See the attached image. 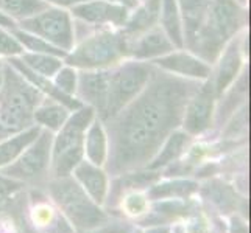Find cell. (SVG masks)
<instances>
[{"label": "cell", "mask_w": 251, "mask_h": 233, "mask_svg": "<svg viewBox=\"0 0 251 233\" xmlns=\"http://www.w3.org/2000/svg\"><path fill=\"white\" fill-rule=\"evenodd\" d=\"M200 84L153 65L141 93L101 122L108 135L106 172L120 176L147 168L167 137L181 127L184 109Z\"/></svg>", "instance_id": "obj_1"}, {"label": "cell", "mask_w": 251, "mask_h": 233, "mask_svg": "<svg viewBox=\"0 0 251 233\" xmlns=\"http://www.w3.org/2000/svg\"><path fill=\"white\" fill-rule=\"evenodd\" d=\"M247 23V13L237 0H214L204 23L186 50L207 64H214L228 42Z\"/></svg>", "instance_id": "obj_2"}, {"label": "cell", "mask_w": 251, "mask_h": 233, "mask_svg": "<svg viewBox=\"0 0 251 233\" xmlns=\"http://www.w3.org/2000/svg\"><path fill=\"white\" fill-rule=\"evenodd\" d=\"M3 83L0 87V125L10 132H19L34 125L33 114L46 98L34 85L11 67L2 64Z\"/></svg>", "instance_id": "obj_3"}, {"label": "cell", "mask_w": 251, "mask_h": 233, "mask_svg": "<svg viewBox=\"0 0 251 233\" xmlns=\"http://www.w3.org/2000/svg\"><path fill=\"white\" fill-rule=\"evenodd\" d=\"M46 185L47 193L76 232L91 233L109 222L108 214L84 193L72 176L51 177Z\"/></svg>", "instance_id": "obj_4"}, {"label": "cell", "mask_w": 251, "mask_h": 233, "mask_svg": "<svg viewBox=\"0 0 251 233\" xmlns=\"http://www.w3.org/2000/svg\"><path fill=\"white\" fill-rule=\"evenodd\" d=\"M97 117L91 106H81L69 115L63 127L53 135L51 143V176L67 177L84 159V134L92 120Z\"/></svg>", "instance_id": "obj_5"}, {"label": "cell", "mask_w": 251, "mask_h": 233, "mask_svg": "<svg viewBox=\"0 0 251 233\" xmlns=\"http://www.w3.org/2000/svg\"><path fill=\"white\" fill-rule=\"evenodd\" d=\"M126 58V38L122 33L100 30L84 36L64 56L66 64L76 70L111 68Z\"/></svg>", "instance_id": "obj_6"}, {"label": "cell", "mask_w": 251, "mask_h": 233, "mask_svg": "<svg viewBox=\"0 0 251 233\" xmlns=\"http://www.w3.org/2000/svg\"><path fill=\"white\" fill-rule=\"evenodd\" d=\"M153 65L145 61H125L109 68L108 100L105 114L100 118L106 122L122 110L129 101L134 100L149 83Z\"/></svg>", "instance_id": "obj_7"}, {"label": "cell", "mask_w": 251, "mask_h": 233, "mask_svg": "<svg viewBox=\"0 0 251 233\" xmlns=\"http://www.w3.org/2000/svg\"><path fill=\"white\" fill-rule=\"evenodd\" d=\"M51 143L53 132L41 129L39 135L34 139L22 154L13 163L0 168V174L19 180L24 185H44L49 180L51 169Z\"/></svg>", "instance_id": "obj_8"}, {"label": "cell", "mask_w": 251, "mask_h": 233, "mask_svg": "<svg viewBox=\"0 0 251 233\" xmlns=\"http://www.w3.org/2000/svg\"><path fill=\"white\" fill-rule=\"evenodd\" d=\"M19 25L21 30L36 34L66 53L75 45V25L66 8L49 6L44 11L19 21Z\"/></svg>", "instance_id": "obj_9"}, {"label": "cell", "mask_w": 251, "mask_h": 233, "mask_svg": "<svg viewBox=\"0 0 251 233\" xmlns=\"http://www.w3.org/2000/svg\"><path fill=\"white\" fill-rule=\"evenodd\" d=\"M217 93H215L211 76L206 81H201L198 89L190 97L187 106L184 109L181 127L189 135L203 134L214 123L215 115V103H217Z\"/></svg>", "instance_id": "obj_10"}, {"label": "cell", "mask_w": 251, "mask_h": 233, "mask_svg": "<svg viewBox=\"0 0 251 233\" xmlns=\"http://www.w3.org/2000/svg\"><path fill=\"white\" fill-rule=\"evenodd\" d=\"M71 16L89 27H124L129 11L112 0H88L71 8Z\"/></svg>", "instance_id": "obj_11"}, {"label": "cell", "mask_w": 251, "mask_h": 233, "mask_svg": "<svg viewBox=\"0 0 251 233\" xmlns=\"http://www.w3.org/2000/svg\"><path fill=\"white\" fill-rule=\"evenodd\" d=\"M150 64L161 68L164 72L173 73L181 78H187V80L200 81V83L206 81L212 73L211 64L204 63L203 59H200L184 48L173 50L158 59H153V61H150Z\"/></svg>", "instance_id": "obj_12"}, {"label": "cell", "mask_w": 251, "mask_h": 233, "mask_svg": "<svg viewBox=\"0 0 251 233\" xmlns=\"http://www.w3.org/2000/svg\"><path fill=\"white\" fill-rule=\"evenodd\" d=\"M108 80H109V68L78 72V84H76L75 97L83 105L91 106L99 118L103 117L106 109Z\"/></svg>", "instance_id": "obj_13"}, {"label": "cell", "mask_w": 251, "mask_h": 233, "mask_svg": "<svg viewBox=\"0 0 251 233\" xmlns=\"http://www.w3.org/2000/svg\"><path fill=\"white\" fill-rule=\"evenodd\" d=\"M242 61H244L242 59V39L237 34L225 45L217 61H215L217 63L215 70L211 73V80L217 97L223 95L229 85L234 84L237 76L240 75V68L242 64H244Z\"/></svg>", "instance_id": "obj_14"}, {"label": "cell", "mask_w": 251, "mask_h": 233, "mask_svg": "<svg viewBox=\"0 0 251 233\" xmlns=\"http://www.w3.org/2000/svg\"><path fill=\"white\" fill-rule=\"evenodd\" d=\"M173 50H176L175 45L172 44L159 25L139 34V36L126 39V58L136 59V61L150 63Z\"/></svg>", "instance_id": "obj_15"}, {"label": "cell", "mask_w": 251, "mask_h": 233, "mask_svg": "<svg viewBox=\"0 0 251 233\" xmlns=\"http://www.w3.org/2000/svg\"><path fill=\"white\" fill-rule=\"evenodd\" d=\"M71 176L78 182V185L84 190V193L97 205H103L106 202L109 193V180L108 172L101 167H97L83 159L75 167Z\"/></svg>", "instance_id": "obj_16"}, {"label": "cell", "mask_w": 251, "mask_h": 233, "mask_svg": "<svg viewBox=\"0 0 251 233\" xmlns=\"http://www.w3.org/2000/svg\"><path fill=\"white\" fill-rule=\"evenodd\" d=\"M176 3L179 8L181 21H183L184 48H187L204 23L214 0H176Z\"/></svg>", "instance_id": "obj_17"}, {"label": "cell", "mask_w": 251, "mask_h": 233, "mask_svg": "<svg viewBox=\"0 0 251 233\" xmlns=\"http://www.w3.org/2000/svg\"><path fill=\"white\" fill-rule=\"evenodd\" d=\"M159 11L161 0H144V3H139L133 10V13L128 14V19L122 27V34L126 39H131L158 27Z\"/></svg>", "instance_id": "obj_18"}, {"label": "cell", "mask_w": 251, "mask_h": 233, "mask_svg": "<svg viewBox=\"0 0 251 233\" xmlns=\"http://www.w3.org/2000/svg\"><path fill=\"white\" fill-rule=\"evenodd\" d=\"M84 159L97 167H105L108 159V135L101 120L95 117L84 134Z\"/></svg>", "instance_id": "obj_19"}, {"label": "cell", "mask_w": 251, "mask_h": 233, "mask_svg": "<svg viewBox=\"0 0 251 233\" xmlns=\"http://www.w3.org/2000/svg\"><path fill=\"white\" fill-rule=\"evenodd\" d=\"M190 140H192V135L184 132L183 129L173 131L166 139V142L161 145L159 151L151 159V162L147 165V169L156 171V169H161L164 167L170 165V163H173L187 149V146L190 145Z\"/></svg>", "instance_id": "obj_20"}, {"label": "cell", "mask_w": 251, "mask_h": 233, "mask_svg": "<svg viewBox=\"0 0 251 233\" xmlns=\"http://www.w3.org/2000/svg\"><path fill=\"white\" fill-rule=\"evenodd\" d=\"M69 115H71V110L64 105L46 97L34 109L33 122L34 125H38L42 129H47L50 132H58L67 122Z\"/></svg>", "instance_id": "obj_21"}, {"label": "cell", "mask_w": 251, "mask_h": 233, "mask_svg": "<svg viewBox=\"0 0 251 233\" xmlns=\"http://www.w3.org/2000/svg\"><path fill=\"white\" fill-rule=\"evenodd\" d=\"M41 129L42 127H39L38 125H33L27 129H24V131L5 137L0 142V168L10 165V163H13L19 157L22 151L39 135Z\"/></svg>", "instance_id": "obj_22"}, {"label": "cell", "mask_w": 251, "mask_h": 233, "mask_svg": "<svg viewBox=\"0 0 251 233\" xmlns=\"http://www.w3.org/2000/svg\"><path fill=\"white\" fill-rule=\"evenodd\" d=\"M159 27L175 48H184L183 41V21H181L179 8L176 0H161Z\"/></svg>", "instance_id": "obj_23"}, {"label": "cell", "mask_w": 251, "mask_h": 233, "mask_svg": "<svg viewBox=\"0 0 251 233\" xmlns=\"http://www.w3.org/2000/svg\"><path fill=\"white\" fill-rule=\"evenodd\" d=\"M159 179V174L156 171L149 169V172H141V169L137 171H129L124 172V174L116 176L114 187H111V196L114 197L112 204H114L116 197H120V194L128 191V190H139L145 187H151L156 180Z\"/></svg>", "instance_id": "obj_24"}, {"label": "cell", "mask_w": 251, "mask_h": 233, "mask_svg": "<svg viewBox=\"0 0 251 233\" xmlns=\"http://www.w3.org/2000/svg\"><path fill=\"white\" fill-rule=\"evenodd\" d=\"M198 190V184L192 180H169L151 185V188L147 193V197L151 201H161V199H183L189 197Z\"/></svg>", "instance_id": "obj_25"}, {"label": "cell", "mask_w": 251, "mask_h": 233, "mask_svg": "<svg viewBox=\"0 0 251 233\" xmlns=\"http://www.w3.org/2000/svg\"><path fill=\"white\" fill-rule=\"evenodd\" d=\"M21 61L27 65L31 72L38 73L46 78H53L55 73L64 65L63 58L55 55H46V53H31V51H24L19 56Z\"/></svg>", "instance_id": "obj_26"}, {"label": "cell", "mask_w": 251, "mask_h": 233, "mask_svg": "<svg viewBox=\"0 0 251 233\" xmlns=\"http://www.w3.org/2000/svg\"><path fill=\"white\" fill-rule=\"evenodd\" d=\"M50 5L44 0H0V13H3L10 19L24 21L41 11H44Z\"/></svg>", "instance_id": "obj_27"}, {"label": "cell", "mask_w": 251, "mask_h": 233, "mask_svg": "<svg viewBox=\"0 0 251 233\" xmlns=\"http://www.w3.org/2000/svg\"><path fill=\"white\" fill-rule=\"evenodd\" d=\"M13 34L17 38V41L21 42L25 51H31V53H46V55H55L59 58H64L67 53L63 50L56 48L55 45L49 44L47 41L42 38L36 36V34H31L28 31L24 30H16L13 28Z\"/></svg>", "instance_id": "obj_28"}, {"label": "cell", "mask_w": 251, "mask_h": 233, "mask_svg": "<svg viewBox=\"0 0 251 233\" xmlns=\"http://www.w3.org/2000/svg\"><path fill=\"white\" fill-rule=\"evenodd\" d=\"M203 194L225 212L231 210L236 204L234 193L231 191V188L228 185H225L220 180H212V182L207 184L203 188Z\"/></svg>", "instance_id": "obj_29"}, {"label": "cell", "mask_w": 251, "mask_h": 233, "mask_svg": "<svg viewBox=\"0 0 251 233\" xmlns=\"http://www.w3.org/2000/svg\"><path fill=\"white\" fill-rule=\"evenodd\" d=\"M55 87L69 97H75L76 93V84H78V70L71 65H63L51 78Z\"/></svg>", "instance_id": "obj_30"}, {"label": "cell", "mask_w": 251, "mask_h": 233, "mask_svg": "<svg viewBox=\"0 0 251 233\" xmlns=\"http://www.w3.org/2000/svg\"><path fill=\"white\" fill-rule=\"evenodd\" d=\"M24 47L13 33H8L0 27V56L14 58L24 53Z\"/></svg>", "instance_id": "obj_31"}, {"label": "cell", "mask_w": 251, "mask_h": 233, "mask_svg": "<svg viewBox=\"0 0 251 233\" xmlns=\"http://www.w3.org/2000/svg\"><path fill=\"white\" fill-rule=\"evenodd\" d=\"M22 187H25L19 180H14L11 177H6L0 174V201H5L8 197H11L17 191H21Z\"/></svg>", "instance_id": "obj_32"}, {"label": "cell", "mask_w": 251, "mask_h": 233, "mask_svg": "<svg viewBox=\"0 0 251 233\" xmlns=\"http://www.w3.org/2000/svg\"><path fill=\"white\" fill-rule=\"evenodd\" d=\"M229 233H248L245 221H242L239 216H232L229 224Z\"/></svg>", "instance_id": "obj_33"}, {"label": "cell", "mask_w": 251, "mask_h": 233, "mask_svg": "<svg viewBox=\"0 0 251 233\" xmlns=\"http://www.w3.org/2000/svg\"><path fill=\"white\" fill-rule=\"evenodd\" d=\"M46 3H49L50 6H58V8H72L78 3L88 2V0H44Z\"/></svg>", "instance_id": "obj_34"}, {"label": "cell", "mask_w": 251, "mask_h": 233, "mask_svg": "<svg viewBox=\"0 0 251 233\" xmlns=\"http://www.w3.org/2000/svg\"><path fill=\"white\" fill-rule=\"evenodd\" d=\"M114 2L119 3V5H122L124 8H126L128 11L134 10V8L139 5V0H114Z\"/></svg>", "instance_id": "obj_35"}, {"label": "cell", "mask_w": 251, "mask_h": 233, "mask_svg": "<svg viewBox=\"0 0 251 233\" xmlns=\"http://www.w3.org/2000/svg\"><path fill=\"white\" fill-rule=\"evenodd\" d=\"M0 27H5V28H14L16 25H14V21L10 19L8 16H5L3 13H0Z\"/></svg>", "instance_id": "obj_36"}, {"label": "cell", "mask_w": 251, "mask_h": 233, "mask_svg": "<svg viewBox=\"0 0 251 233\" xmlns=\"http://www.w3.org/2000/svg\"><path fill=\"white\" fill-rule=\"evenodd\" d=\"M172 230H170V227L169 226H154V227H150L149 230H145V232H142V233H170Z\"/></svg>", "instance_id": "obj_37"}, {"label": "cell", "mask_w": 251, "mask_h": 233, "mask_svg": "<svg viewBox=\"0 0 251 233\" xmlns=\"http://www.w3.org/2000/svg\"><path fill=\"white\" fill-rule=\"evenodd\" d=\"M13 132H10V131H8V129L6 127H3L2 125H0V142H2L3 139H5V137H8V135H11Z\"/></svg>", "instance_id": "obj_38"}, {"label": "cell", "mask_w": 251, "mask_h": 233, "mask_svg": "<svg viewBox=\"0 0 251 233\" xmlns=\"http://www.w3.org/2000/svg\"><path fill=\"white\" fill-rule=\"evenodd\" d=\"M2 83H3V72H2V67H0V87H2Z\"/></svg>", "instance_id": "obj_39"}, {"label": "cell", "mask_w": 251, "mask_h": 233, "mask_svg": "<svg viewBox=\"0 0 251 233\" xmlns=\"http://www.w3.org/2000/svg\"><path fill=\"white\" fill-rule=\"evenodd\" d=\"M237 2H239L242 6H245V5H247V0H237Z\"/></svg>", "instance_id": "obj_40"}, {"label": "cell", "mask_w": 251, "mask_h": 233, "mask_svg": "<svg viewBox=\"0 0 251 233\" xmlns=\"http://www.w3.org/2000/svg\"><path fill=\"white\" fill-rule=\"evenodd\" d=\"M129 233H142V230H139V229H136V230H131Z\"/></svg>", "instance_id": "obj_41"}, {"label": "cell", "mask_w": 251, "mask_h": 233, "mask_svg": "<svg viewBox=\"0 0 251 233\" xmlns=\"http://www.w3.org/2000/svg\"><path fill=\"white\" fill-rule=\"evenodd\" d=\"M112 2H114V0H112Z\"/></svg>", "instance_id": "obj_42"}]
</instances>
